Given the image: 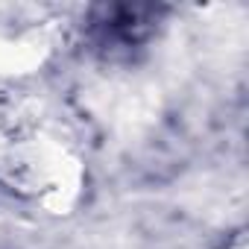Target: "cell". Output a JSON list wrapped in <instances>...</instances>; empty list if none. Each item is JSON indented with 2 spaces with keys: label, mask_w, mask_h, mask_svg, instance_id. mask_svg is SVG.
<instances>
[{
  "label": "cell",
  "mask_w": 249,
  "mask_h": 249,
  "mask_svg": "<svg viewBox=\"0 0 249 249\" xmlns=\"http://www.w3.org/2000/svg\"><path fill=\"white\" fill-rule=\"evenodd\" d=\"M167 6L156 3H97L85 18V38L100 59L129 62L161 30Z\"/></svg>",
  "instance_id": "cell-1"
}]
</instances>
